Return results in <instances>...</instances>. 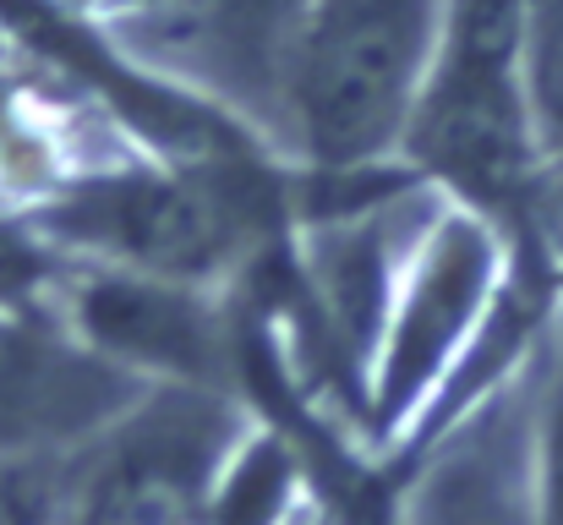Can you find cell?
<instances>
[{"mask_svg":"<svg viewBox=\"0 0 563 525\" xmlns=\"http://www.w3.org/2000/svg\"><path fill=\"white\" fill-rule=\"evenodd\" d=\"M449 0H307L285 132L318 175L373 171L399 149L443 50Z\"/></svg>","mask_w":563,"mask_h":525,"instance_id":"cell-2","label":"cell"},{"mask_svg":"<svg viewBox=\"0 0 563 525\" xmlns=\"http://www.w3.org/2000/svg\"><path fill=\"white\" fill-rule=\"evenodd\" d=\"M526 438L509 405H493L421 482L410 525H537Z\"/></svg>","mask_w":563,"mask_h":525,"instance_id":"cell-7","label":"cell"},{"mask_svg":"<svg viewBox=\"0 0 563 525\" xmlns=\"http://www.w3.org/2000/svg\"><path fill=\"white\" fill-rule=\"evenodd\" d=\"M143 400V378L93 356L49 307H0V471L55 466Z\"/></svg>","mask_w":563,"mask_h":525,"instance_id":"cell-4","label":"cell"},{"mask_svg":"<svg viewBox=\"0 0 563 525\" xmlns=\"http://www.w3.org/2000/svg\"><path fill=\"white\" fill-rule=\"evenodd\" d=\"M60 521H66L60 460L55 466L0 471V525H60Z\"/></svg>","mask_w":563,"mask_h":525,"instance_id":"cell-10","label":"cell"},{"mask_svg":"<svg viewBox=\"0 0 563 525\" xmlns=\"http://www.w3.org/2000/svg\"><path fill=\"white\" fill-rule=\"evenodd\" d=\"M520 88L548 171V197L563 192V0H520Z\"/></svg>","mask_w":563,"mask_h":525,"instance_id":"cell-8","label":"cell"},{"mask_svg":"<svg viewBox=\"0 0 563 525\" xmlns=\"http://www.w3.org/2000/svg\"><path fill=\"white\" fill-rule=\"evenodd\" d=\"M274 219V186L235 154L165 171L66 175L27 225L60 252L176 285H208L241 269Z\"/></svg>","mask_w":563,"mask_h":525,"instance_id":"cell-1","label":"cell"},{"mask_svg":"<svg viewBox=\"0 0 563 525\" xmlns=\"http://www.w3.org/2000/svg\"><path fill=\"white\" fill-rule=\"evenodd\" d=\"M49 302H60L49 313L82 346L132 378L159 372V378L202 389L224 367V329L213 318V302L197 296V285L77 263V269H60Z\"/></svg>","mask_w":563,"mask_h":525,"instance_id":"cell-6","label":"cell"},{"mask_svg":"<svg viewBox=\"0 0 563 525\" xmlns=\"http://www.w3.org/2000/svg\"><path fill=\"white\" fill-rule=\"evenodd\" d=\"M493 274H498V236L460 208L438 214V225L421 236L410 258V280L383 313L377 335L383 356L373 383L383 416L410 411L427 394V383L465 350V335L476 340V324L493 307Z\"/></svg>","mask_w":563,"mask_h":525,"instance_id":"cell-5","label":"cell"},{"mask_svg":"<svg viewBox=\"0 0 563 525\" xmlns=\"http://www.w3.org/2000/svg\"><path fill=\"white\" fill-rule=\"evenodd\" d=\"M443 55L520 66V0H449Z\"/></svg>","mask_w":563,"mask_h":525,"instance_id":"cell-9","label":"cell"},{"mask_svg":"<svg viewBox=\"0 0 563 525\" xmlns=\"http://www.w3.org/2000/svg\"><path fill=\"white\" fill-rule=\"evenodd\" d=\"M399 149L460 203V214L482 219L493 236L526 241L537 230L548 171L537 154L520 66L460 61L438 50Z\"/></svg>","mask_w":563,"mask_h":525,"instance_id":"cell-3","label":"cell"}]
</instances>
